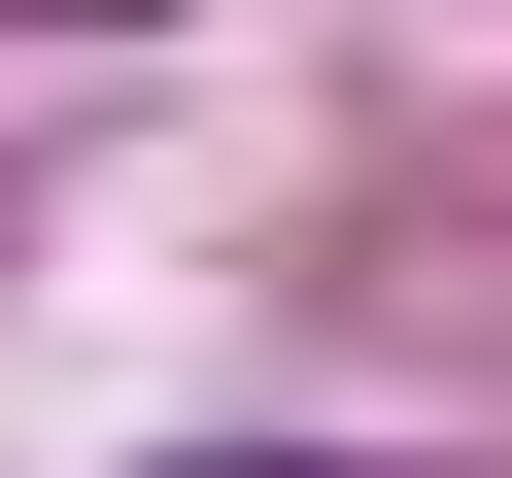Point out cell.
Listing matches in <instances>:
<instances>
[{
  "label": "cell",
  "mask_w": 512,
  "mask_h": 478,
  "mask_svg": "<svg viewBox=\"0 0 512 478\" xmlns=\"http://www.w3.org/2000/svg\"><path fill=\"white\" fill-rule=\"evenodd\" d=\"M205 478H308V444H205Z\"/></svg>",
  "instance_id": "1"
}]
</instances>
